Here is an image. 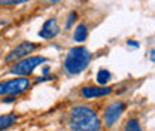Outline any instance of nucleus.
<instances>
[{
    "label": "nucleus",
    "mask_w": 155,
    "mask_h": 131,
    "mask_svg": "<svg viewBox=\"0 0 155 131\" xmlns=\"http://www.w3.org/2000/svg\"><path fill=\"white\" fill-rule=\"evenodd\" d=\"M31 87L30 77H14L9 80H2L0 82V95L3 97H15L21 95L25 91H28Z\"/></svg>",
    "instance_id": "nucleus-3"
},
{
    "label": "nucleus",
    "mask_w": 155,
    "mask_h": 131,
    "mask_svg": "<svg viewBox=\"0 0 155 131\" xmlns=\"http://www.w3.org/2000/svg\"><path fill=\"white\" fill-rule=\"evenodd\" d=\"M124 131H142V128H140L139 121H137L136 118H131V119L127 121V124H125V130Z\"/></svg>",
    "instance_id": "nucleus-12"
},
{
    "label": "nucleus",
    "mask_w": 155,
    "mask_h": 131,
    "mask_svg": "<svg viewBox=\"0 0 155 131\" xmlns=\"http://www.w3.org/2000/svg\"><path fill=\"white\" fill-rule=\"evenodd\" d=\"M151 57H152V60H155V51L152 52V55H151Z\"/></svg>",
    "instance_id": "nucleus-17"
},
{
    "label": "nucleus",
    "mask_w": 155,
    "mask_h": 131,
    "mask_svg": "<svg viewBox=\"0 0 155 131\" xmlns=\"http://www.w3.org/2000/svg\"><path fill=\"white\" fill-rule=\"evenodd\" d=\"M76 18H78V14L73 11V12H70L69 14V17H67V22H66V28H70L72 25H73V22L76 21Z\"/></svg>",
    "instance_id": "nucleus-14"
},
{
    "label": "nucleus",
    "mask_w": 155,
    "mask_h": 131,
    "mask_svg": "<svg viewBox=\"0 0 155 131\" xmlns=\"http://www.w3.org/2000/svg\"><path fill=\"white\" fill-rule=\"evenodd\" d=\"M45 61H46V58L42 55H28L25 58H22V60H19V61H17V63H14V66L11 67V73L18 76L31 75Z\"/></svg>",
    "instance_id": "nucleus-4"
},
{
    "label": "nucleus",
    "mask_w": 155,
    "mask_h": 131,
    "mask_svg": "<svg viewBox=\"0 0 155 131\" xmlns=\"http://www.w3.org/2000/svg\"><path fill=\"white\" fill-rule=\"evenodd\" d=\"M70 128L73 131H100V119L88 106H75L70 110Z\"/></svg>",
    "instance_id": "nucleus-1"
},
{
    "label": "nucleus",
    "mask_w": 155,
    "mask_h": 131,
    "mask_svg": "<svg viewBox=\"0 0 155 131\" xmlns=\"http://www.w3.org/2000/svg\"><path fill=\"white\" fill-rule=\"evenodd\" d=\"M128 45H131V46H139V43L134 42V40H128Z\"/></svg>",
    "instance_id": "nucleus-15"
},
{
    "label": "nucleus",
    "mask_w": 155,
    "mask_h": 131,
    "mask_svg": "<svg viewBox=\"0 0 155 131\" xmlns=\"http://www.w3.org/2000/svg\"><path fill=\"white\" fill-rule=\"evenodd\" d=\"M38 48H39V45H36V43L24 40V42L18 43L17 46H14V48L11 49V52L5 58V61H6V63H17L19 60L28 57L30 54H33Z\"/></svg>",
    "instance_id": "nucleus-5"
},
{
    "label": "nucleus",
    "mask_w": 155,
    "mask_h": 131,
    "mask_svg": "<svg viewBox=\"0 0 155 131\" xmlns=\"http://www.w3.org/2000/svg\"><path fill=\"white\" fill-rule=\"evenodd\" d=\"M112 93V88L110 87H106V85H100V87H94V85H90V87H84L81 88V95L84 98H97V97H104L107 94Z\"/></svg>",
    "instance_id": "nucleus-8"
},
{
    "label": "nucleus",
    "mask_w": 155,
    "mask_h": 131,
    "mask_svg": "<svg viewBox=\"0 0 155 131\" xmlns=\"http://www.w3.org/2000/svg\"><path fill=\"white\" fill-rule=\"evenodd\" d=\"M124 109H125V103H124V101H121V100L112 101V103L104 109V113H103L104 125H106V127H112L116 121L119 119V116L122 115Z\"/></svg>",
    "instance_id": "nucleus-6"
},
{
    "label": "nucleus",
    "mask_w": 155,
    "mask_h": 131,
    "mask_svg": "<svg viewBox=\"0 0 155 131\" xmlns=\"http://www.w3.org/2000/svg\"><path fill=\"white\" fill-rule=\"evenodd\" d=\"M109 80H110V72L109 70H106V69L98 70V73H97V82H98V85H106Z\"/></svg>",
    "instance_id": "nucleus-11"
},
{
    "label": "nucleus",
    "mask_w": 155,
    "mask_h": 131,
    "mask_svg": "<svg viewBox=\"0 0 155 131\" xmlns=\"http://www.w3.org/2000/svg\"><path fill=\"white\" fill-rule=\"evenodd\" d=\"M88 38V27L87 24H79L76 28H75V33H73V40L75 42H85Z\"/></svg>",
    "instance_id": "nucleus-10"
},
{
    "label": "nucleus",
    "mask_w": 155,
    "mask_h": 131,
    "mask_svg": "<svg viewBox=\"0 0 155 131\" xmlns=\"http://www.w3.org/2000/svg\"><path fill=\"white\" fill-rule=\"evenodd\" d=\"M28 0H0V6L2 8H9V6H17L21 3H25Z\"/></svg>",
    "instance_id": "nucleus-13"
},
{
    "label": "nucleus",
    "mask_w": 155,
    "mask_h": 131,
    "mask_svg": "<svg viewBox=\"0 0 155 131\" xmlns=\"http://www.w3.org/2000/svg\"><path fill=\"white\" fill-rule=\"evenodd\" d=\"M58 33H60V27H58V22L55 18H48L45 22H43V25H42V28H40V31H39V36L42 39H54L58 36Z\"/></svg>",
    "instance_id": "nucleus-7"
},
{
    "label": "nucleus",
    "mask_w": 155,
    "mask_h": 131,
    "mask_svg": "<svg viewBox=\"0 0 155 131\" xmlns=\"http://www.w3.org/2000/svg\"><path fill=\"white\" fill-rule=\"evenodd\" d=\"M91 61V52L85 46H75L72 48L64 58V70L69 75H79L87 69Z\"/></svg>",
    "instance_id": "nucleus-2"
},
{
    "label": "nucleus",
    "mask_w": 155,
    "mask_h": 131,
    "mask_svg": "<svg viewBox=\"0 0 155 131\" xmlns=\"http://www.w3.org/2000/svg\"><path fill=\"white\" fill-rule=\"evenodd\" d=\"M18 115L17 113H6V115H0V131H5L11 128L17 121H18Z\"/></svg>",
    "instance_id": "nucleus-9"
},
{
    "label": "nucleus",
    "mask_w": 155,
    "mask_h": 131,
    "mask_svg": "<svg viewBox=\"0 0 155 131\" xmlns=\"http://www.w3.org/2000/svg\"><path fill=\"white\" fill-rule=\"evenodd\" d=\"M45 2H48V3H57V2H61V0H45Z\"/></svg>",
    "instance_id": "nucleus-16"
}]
</instances>
